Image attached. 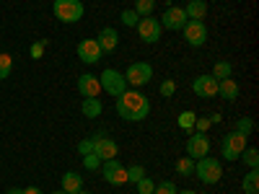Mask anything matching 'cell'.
Returning a JSON list of instances; mask_svg holds the SVG:
<instances>
[{
    "instance_id": "obj_1",
    "label": "cell",
    "mask_w": 259,
    "mask_h": 194,
    "mask_svg": "<svg viewBox=\"0 0 259 194\" xmlns=\"http://www.w3.org/2000/svg\"><path fill=\"white\" fill-rule=\"evenodd\" d=\"M117 114L127 122H143L150 114V101L140 91H124L117 96Z\"/></svg>"
},
{
    "instance_id": "obj_2",
    "label": "cell",
    "mask_w": 259,
    "mask_h": 194,
    "mask_svg": "<svg viewBox=\"0 0 259 194\" xmlns=\"http://www.w3.org/2000/svg\"><path fill=\"white\" fill-rule=\"evenodd\" d=\"M194 174L200 176L202 184H218L223 179V166H221V161L205 156L200 161H194Z\"/></svg>"
},
{
    "instance_id": "obj_3",
    "label": "cell",
    "mask_w": 259,
    "mask_h": 194,
    "mask_svg": "<svg viewBox=\"0 0 259 194\" xmlns=\"http://www.w3.org/2000/svg\"><path fill=\"white\" fill-rule=\"evenodd\" d=\"M52 11H55L57 21H62V24H78L83 18V3L80 0H55Z\"/></svg>"
},
{
    "instance_id": "obj_4",
    "label": "cell",
    "mask_w": 259,
    "mask_h": 194,
    "mask_svg": "<svg viewBox=\"0 0 259 194\" xmlns=\"http://www.w3.org/2000/svg\"><path fill=\"white\" fill-rule=\"evenodd\" d=\"M99 83H101V91H106L109 96H122L124 91H127V80H124V75L122 73H117V70H104L101 75H99Z\"/></svg>"
},
{
    "instance_id": "obj_5",
    "label": "cell",
    "mask_w": 259,
    "mask_h": 194,
    "mask_svg": "<svg viewBox=\"0 0 259 194\" xmlns=\"http://www.w3.org/2000/svg\"><path fill=\"white\" fill-rule=\"evenodd\" d=\"M124 80H127V85H135V88L148 85L150 80H153V68H150L148 62H133L124 73Z\"/></svg>"
},
{
    "instance_id": "obj_6",
    "label": "cell",
    "mask_w": 259,
    "mask_h": 194,
    "mask_svg": "<svg viewBox=\"0 0 259 194\" xmlns=\"http://www.w3.org/2000/svg\"><path fill=\"white\" fill-rule=\"evenodd\" d=\"M246 135H241V132H228L226 137H223V158L226 161H239V156L244 153V148H246Z\"/></svg>"
},
{
    "instance_id": "obj_7",
    "label": "cell",
    "mask_w": 259,
    "mask_h": 194,
    "mask_svg": "<svg viewBox=\"0 0 259 194\" xmlns=\"http://www.w3.org/2000/svg\"><path fill=\"white\" fill-rule=\"evenodd\" d=\"M135 29H138V34H140V39L145 41V44H156V41L161 39V24L153 16H143Z\"/></svg>"
},
{
    "instance_id": "obj_8",
    "label": "cell",
    "mask_w": 259,
    "mask_h": 194,
    "mask_svg": "<svg viewBox=\"0 0 259 194\" xmlns=\"http://www.w3.org/2000/svg\"><path fill=\"white\" fill-rule=\"evenodd\" d=\"M94 153L99 156V161H112L119 153V145L101 132V135H94Z\"/></svg>"
},
{
    "instance_id": "obj_9",
    "label": "cell",
    "mask_w": 259,
    "mask_h": 194,
    "mask_svg": "<svg viewBox=\"0 0 259 194\" xmlns=\"http://www.w3.org/2000/svg\"><path fill=\"white\" fill-rule=\"evenodd\" d=\"M182 31H184L187 44H192V47H202L207 41V29H205L202 21H187L182 26Z\"/></svg>"
},
{
    "instance_id": "obj_10",
    "label": "cell",
    "mask_w": 259,
    "mask_h": 194,
    "mask_svg": "<svg viewBox=\"0 0 259 194\" xmlns=\"http://www.w3.org/2000/svg\"><path fill=\"white\" fill-rule=\"evenodd\" d=\"M101 174H104V181H109L112 186H122L127 184V168L119 163V161H104V168H101Z\"/></svg>"
},
{
    "instance_id": "obj_11",
    "label": "cell",
    "mask_w": 259,
    "mask_h": 194,
    "mask_svg": "<svg viewBox=\"0 0 259 194\" xmlns=\"http://www.w3.org/2000/svg\"><path fill=\"white\" fill-rule=\"evenodd\" d=\"M187 13H184V8H177V6H171V8H166L163 11V16H161V21L158 24L163 26V29H168V31H182V26L187 24Z\"/></svg>"
},
{
    "instance_id": "obj_12",
    "label": "cell",
    "mask_w": 259,
    "mask_h": 194,
    "mask_svg": "<svg viewBox=\"0 0 259 194\" xmlns=\"http://www.w3.org/2000/svg\"><path fill=\"white\" fill-rule=\"evenodd\" d=\"M187 156L192 161H200V158L210 156V140H207L205 132H197V135H192L187 140Z\"/></svg>"
},
{
    "instance_id": "obj_13",
    "label": "cell",
    "mask_w": 259,
    "mask_h": 194,
    "mask_svg": "<svg viewBox=\"0 0 259 194\" xmlns=\"http://www.w3.org/2000/svg\"><path fill=\"white\" fill-rule=\"evenodd\" d=\"M78 91H80L83 99H99V93H101L99 75H91V73L78 75Z\"/></svg>"
},
{
    "instance_id": "obj_14",
    "label": "cell",
    "mask_w": 259,
    "mask_h": 194,
    "mask_svg": "<svg viewBox=\"0 0 259 194\" xmlns=\"http://www.w3.org/2000/svg\"><path fill=\"white\" fill-rule=\"evenodd\" d=\"M192 91L197 93V96H202V99L218 96V78H212V75H200V78H194Z\"/></svg>"
},
{
    "instance_id": "obj_15",
    "label": "cell",
    "mask_w": 259,
    "mask_h": 194,
    "mask_svg": "<svg viewBox=\"0 0 259 194\" xmlns=\"http://www.w3.org/2000/svg\"><path fill=\"white\" fill-rule=\"evenodd\" d=\"M101 47H99V41L96 39H83L80 44H78V57L85 62V65H94L101 60Z\"/></svg>"
},
{
    "instance_id": "obj_16",
    "label": "cell",
    "mask_w": 259,
    "mask_h": 194,
    "mask_svg": "<svg viewBox=\"0 0 259 194\" xmlns=\"http://www.w3.org/2000/svg\"><path fill=\"white\" fill-rule=\"evenodd\" d=\"M99 47H101V52L104 55H109V52H114L117 50V44H119V34H117V29H112V26H106V29H101L99 31Z\"/></svg>"
},
{
    "instance_id": "obj_17",
    "label": "cell",
    "mask_w": 259,
    "mask_h": 194,
    "mask_svg": "<svg viewBox=\"0 0 259 194\" xmlns=\"http://www.w3.org/2000/svg\"><path fill=\"white\" fill-rule=\"evenodd\" d=\"M239 93H241V88H239V83H236L233 78L218 80V96H223L226 101H236V99H239Z\"/></svg>"
},
{
    "instance_id": "obj_18",
    "label": "cell",
    "mask_w": 259,
    "mask_h": 194,
    "mask_svg": "<svg viewBox=\"0 0 259 194\" xmlns=\"http://www.w3.org/2000/svg\"><path fill=\"white\" fill-rule=\"evenodd\" d=\"M184 13H187L189 21H205V16H207V3H205V0H189L187 8H184Z\"/></svg>"
},
{
    "instance_id": "obj_19",
    "label": "cell",
    "mask_w": 259,
    "mask_h": 194,
    "mask_svg": "<svg viewBox=\"0 0 259 194\" xmlns=\"http://www.w3.org/2000/svg\"><path fill=\"white\" fill-rule=\"evenodd\" d=\"M83 189V179L78 174H73V171H68V174L62 176V191H68V194H75Z\"/></svg>"
},
{
    "instance_id": "obj_20",
    "label": "cell",
    "mask_w": 259,
    "mask_h": 194,
    "mask_svg": "<svg viewBox=\"0 0 259 194\" xmlns=\"http://www.w3.org/2000/svg\"><path fill=\"white\" fill-rule=\"evenodd\" d=\"M101 112H104L101 99H85V101H83V114L89 117V119H99Z\"/></svg>"
},
{
    "instance_id": "obj_21",
    "label": "cell",
    "mask_w": 259,
    "mask_h": 194,
    "mask_svg": "<svg viewBox=\"0 0 259 194\" xmlns=\"http://www.w3.org/2000/svg\"><path fill=\"white\" fill-rule=\"evenodd\" d=\"M241 189H244V194H256V191H259V171H256V168H251L249 174L244 176Z\"/></svg>"
},
{
    "instance_id": "obj_22",
    "label": "cell",
    "mask_w": 259,
    "mask_h": 194,
    "mask_svg": "<svg viewBox=\"0 0 259 194\" xmlns=\"http://www.w3.org/2000/svg\"><path fill=\"white\" fill-rule=\"evenodd\" d=\"M231 73H233V65L231 62H226V60H221V62H215V68H212V78H218V80H223V78H231Z\"/></svg>"
},
{
    "instance_id": "obj_23",
    "label": "cell",
    "mask_w": 259,
    "mask_h": 194,
    "mask_svg": "<svg viewBox=\"0 0 259 194\" xmlns=\"http://www.w3.org/2000/svg\"><path fill=\"white\" fill-rule=\"evenodd\" d=\"M239 158H244V163L249 166V168H259V150L256 148H244V153L239 156Z\"/></svg>"
},
{
    "instance_id": "obj_24",
    "label": "cell",
    "mask_w": 259,
    "mask_h": 194,
    "mask_svg": "<svg viewBox=\"0 0 259 194\" xmlns=\"http://www.w3.org/2000/svg\"><path fill=\"white\" fill-rule=\"evenodd\" d=\"M153 8H156V0H135V13L138 16H150L153 13Z\"/></svg>"
},
{
    "instance_id": "obj_25",
    "label": "cell",
    "mask_w": 259,
    "mask_h": 194,
    "mask_svg": "<svg viewBox=\"0 0 259 194\" xmlns=\"http://www.w3.org/2000/svg\"><path fill=\"white\" fill-rule=\"evenodd\" d=\"M177 174H182V176L194 174V161H192L189 156H184V158H179V161H177Z\"/></svg>"
},
{
    "instance_id": "obj_26",
    "label": "cell",
    "mask_w": 259,
    "mask_h": 194,
    "mask_svg": "<svg viewBox=\"0 0 259 194\" xmlns=\"http://www.w3.org/2000/svg\"><path fill=\"white\" fill-rule=\"evenodd\" d=\"M11 68H13V57L6 55V52H0V80H6L11 75Z\"/></svg>"
},
{
    "instance_id": "obj_27",
    "label": "cell",
    "mask_w": 259,
    "mask_h": 194,
    "mask_svg": "<svg viewBox=\"0 0 259 194\" xmlns=\"http://www.w3.org/2000/svg\"><path fill=\"white\" fill-rule=\"evenodd\" d=\"M194 119H197V114H194V112H182L177 122H179L182 129H192L194 127Z\"/></svg>"
},
{
    "instance_id": "obj_28",
    "label": "cell",
    "mask_w": 259,
    "mask_h": 194,
    "mask_svg": "<svg viewBox=\"0 0 259 194\" xmlns=\"http://www.w3.org/2000/svg\"><path fill=\"white\" fill-rule=\"evenodd\" d=\"M236 132H241V135H251L254 132V119H249V117H244V119H239V124H236Z\"/></svg>"
},
{
    "instance_id": "obj_29",
    "label": "cell",
    "mask_w": 259,
    "mask_h": 194,
    "mask_svg": "<svg viewBox=\"0 0 259 194\" xmlns=\"http://www.w3.org/2000/svg\"><path fill=\"white\" fill-rule=\"evenodd\" d=\"M135 184H138V191H140V194H153V189H156V181L148 179V176H143V179L135 181Z\"/></svg>"
},
{
    "instance_id": "obj_30",
    "label": "cell",
    "mask_w": 259,
    "mask_h": 194,
    "mask_svg": "<svg viewBox=\"0 0 259 194\" xmlns=\"http://www.w3.org/2000/svg\"><path fill=\"white\" fill-rule=\"evenodd\" d=\"M119 16H122V24H124V26H133V29L138 26V21H140V16H138L135 11H122Z\"/></svg>"
},
{
    "instance_id": "obj_31",
    "label": "cell",
    "mask_w": 259,
    "mask_h": 194,
    "mask_svg": "<svg viewBox=\"0 0 259 194\" xmlns=\"http://www.w3.org/2000/svg\"><path fill=\"white\" fill-rule=\"evenodd\" d=\"M145 176V168L143 166H130L127 168V181H140Z\"/></svg>"
},
{
    "instance_id": "obj_32",
    "label": "cell",
    "mask_w": 259,
    "mask_h": 194,
    "mask_svg": "<svg viewBox=\"0 0 259 194\" xmlns=\"http://www.w3.org/2000/svg\"><path fill=\"white\" fill-rule=\"evenodd\" d=\"M153 194H177V186H174V181H161V184H156Z\"/></svg>"
},
{
    "instance_id": "obj_33",
    "label": "cell",
    "mask_w": 259,
    "mask_h": 194,
    "mask_svg": "<svg viewBox=\"0 0 259 194\" xmlns=\"http://www.w3.org/2000/svg\"><path fill=\"white\" fill-rule=\"evenodd\" d=\"M78 153H80V156H89V153H94V137H89V140H80V142H78Z\"/></svg>"
},
{
    "instance_id": "obj_34",
    "label": "cell",
    "mask_w": 259,
    "mask_h": 194,
    "mask_svg": "<svg viewBox=\"0 0 259 194\" xmlns=\"http://www.w3.org/2000/svg\"><path fill=\"white\" fill-rule=\"evenodd\" d=\"M45 47H47V39L34 41V44H31V57H34V60H39L41 55H45Z\"/></svg>"
},
{
    "instance_id": "obj_35",
    "label": "cell",
    "mask_w": 259,
    "mask_h": 194,
    "mask_svg": "<svg viewBox=\"0 0 259 194\" xmlns=\"http://www.w3.org/2000/svg\"><path fill=\"white\" fill-rule=\"evenodd\" d=\"M83 166L89 168V171H96V168H99V156H96V153H89V156H83Z\"/></svg>"
},
{
    "instance_id": "obj_36",
    "label": "cell",
    "mask_w": 259,
    "mask_h": 194,
    "mask_svg": "<svg viewBox=\"0 0 259 194\" xmlns=\"http://www.w3.org/2000/svg\"><path fill=\"white\" fill-rule=\"evenodd\" d=\"M174 91H177V83H174V80H163V83H161V93H163L166 99L174 96Z\"/></svg>"
},
{
    "instance_id": "obj_37",
    "label": "cell",
    "mask_w": 259,
    "mask_h": 194,
    "mask_svg": "<svg viewBox=\"0 0 259 194\" xmlns=\"http://www.w3.org/2000/svg\"><path fill=\"white\" fill-rule=\"evenodd\" d=\"M192 129H197V132H207V129H210V119H205V117L200 119V117H197V119H194V127H192Z\"/></svg>"
},
{
    "instance_id": "obj_38",
    "label": "cell",
    "mask_w": 259,
    "mask_h": 194,
    "mask_svg": "<svg viewBox=\"0 0 259 194\" xmlns=\"http://www.w3.org/2000/svg\"><path fill=\"white\" fill-rule=\"evenodd\" d=\"M24 194H41L36 186H29V189H24Z\"/></svg>"
},
{
    "instance_id": "obj_39",
    "label": "cell",
    "mask_w": 259,
    "mask_h": 194,
    "mask_svg": "<svg viewBox=\"0 0 259 194\" xmlns=\"http://www.w3.org/2000/svg\"><path fill=\"white\" fill-rule=\"evenodd\" d=\"M8 194H24V189H16L13 186V189H8Z\"/></svg>"
},
{
    "instance_id": "obj_40",
    "label": "cell",
    "mask_w": 259,
    "mask_h": 194,
    "mask_svg": "<svg viewBox=\"0 0 259 194\" xmlns=\"http://www.w3.org/2000/svg\"><path fill=\"white\" fill-rule=\"evenodd\" d=\"M177 194H197V191H192V189H184V191H177Z\"/></svg>"
},
{
    "instance_id": "obj_41",
    "label": "cell",
    "mask_w": 259,
    "mask_h": 194,
    "mask_svg": "<svg viewBox=\"0 0 259 194\" xmlns=\"http://www.w3.org/2000/svg\"><path fill=\"white\" fill-rule=\"evenodd\" d=\"M75 194H91V191H85V189H80V191H75Z\"/></svg>"
},
{
    "instance_id": "obj_42",
    "label": "cell",
    "mask_w": 259,
    "mask_h": 194,
    "mask_svg": "<svg viewBox=\"0 0 259 194\" xmlns=\"http://www.w3.org/2000/svg\"><path fill=\"white\" fill-rule=\"evenodd\" d=\"M52 194H68V191H62V189H60V191H52Z\"/></svg>"
}]
</instances>
